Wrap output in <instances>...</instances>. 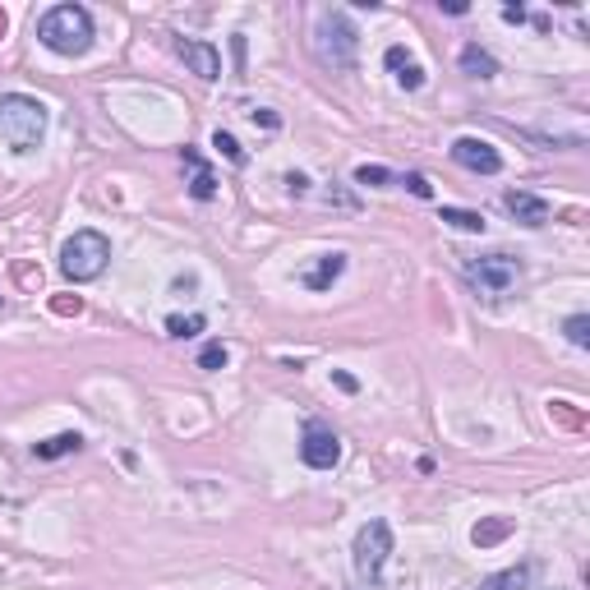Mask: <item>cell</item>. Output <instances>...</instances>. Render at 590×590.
<instances>
[{
	"label": "cell",
	"mask_w": 590,
	"mask_h": 590,
	"mask_svg": "<svg viewBox=\"0 0 590 590\" xmlns=\"http://www.w3.org/2000/svg\"><path fill=\"white\" fill-rule=\"evenodd\" d=\"M37 42L56 56H84L93 46V15L84 5H51L37 19Z\"/></svg>",
	"instance_id": "1"
},
{
	"label": "cell",
	"mask_w": 590,
	"mask_h": 590,
	"mask_svg": "<svg viewBox=\"0 0 590 590\" xmlns=\"http://www.w3.org/2000/svg\"><path fill=\"white\" fill-rule=\"evenodd\" d=\"M0 138L15 153H33L46 138V107L24 93H0Z\"/></svg>",
	"instance_id": "2"
},
{
	"label": "cell",
	"mask_w": 590,
	"mask_h": 590,
	"mask_svg": "<svg viewBox=\"0 0 590 590\" xmlns=\"http://www.w3.org/2000/svg\"><path fill=\"white\" fill-rule=\"evenodd\" d=\"M388 554H392V526L383 522V516H369V522L355 531V544H351V567H355L364 590H383Z\"/></svg>",
	"instance_id": "3"
},
{
	"label": "cell",
	"mask_w": 590,
	"mask_h": 590,
	"mask_svg": "<svg viewBox=\"0 0 590 590\" xmlns=\"http://www.w3.org/2000/svg\"><path fill=\"white\" fill-rule=\"evenodd\" d=\"M314 56H319V65H328V69H337V74H351V69H355V60H360V33L351 28L346 15L328 10V15L319 19V28H314Z\"/></svg>",
	"instance_id": "4"
},
{
	"label": "cell",
	"mask_w": 590,
	"mask_h": 590,
	"mask_svg": "<svg viewBox=\"0 0 590 590\" xmlns=\"http://www.w3.org/2000/svg\"><path fill=\"white\" fill-rule=\"evenodd\" d=\"M111 263V240L102 231H74L60 245V272L65 281H97Z\"/></svg>",
	"instance_id": "5"
},
{
	"label": "cell",
	"mask_w": 590,
	"mask_h": 590,
	"mask_svg": "<svg viewBox=\"0 0 590 590\" xmlns=\"http://www.w3.org/2000/svg\"><path fill=\"white\" fill-rule=\"evenodd\" d=\"M466 281L475 286V295H484V300H503V295L522 281V259H512V254H475L462 263Z\"/></svg>",
	"instance_id": "6"
},
{
	"label": "cell",
	"mask_w": 590,
	"mask_h": 590,
	"mask_svg": "<svg viewBox=\"0 0 590 590\" xmlns=\"http://www.w3.org/2000/svg\"><path fill=\"white\" fill-rule=\"evenodd\" d=\"M300 462H305L310 471H332V466L341 462V438H337L332 424L305 420V429H300Z\"/></svg>",
	"instance_id": "7"
},
{
	"label": "cell",
	"mask_w": 590,
	"mask_h": 590,
	"mask_svg": "<svg viewBox=\"0 0 590 590\" xmlns=\"http://www.w3.org/2000/svg\"><path fill=\"white\" fill-rule=\"evenodd\" d=\"M448 153H453L457 167H466V171H475V176H498V171H503V153H498V148H493L489 138L462 134V138L448 148Z\"/></svg>",
	"instance_id": "8"
},
{
	"label": "cell",
	"mask_w": 590,
	"mask_h": 590,
	"mask_svg": "<svg viewBox=\"0 0 590 590\" xmlns=\"http://www.w3.org/2000/svg\"><path fill=\"white\" fill-rule=\"evenodd\" d=\"M176 56L185 60L189 74H198V79H221V51L212 42H198V37H176Z\"/></svg>",
	"instance_id": "9"
},
{
	"label": "cell",
	"mask_w": 590,
	"mask_h": 590,
	"mask_svg": "<svg viewBox=\"0 0 590 590\" xmlns=\"http://www.w3.org/2000/svg\"><path fill=\"white\" fill-rule=\"evenodd\" d=\"M383 65L392 69V79H397V88H406V93H420L424 88V79H429V74H424V65L402 46V42H392L388 51H383Z\"/></svg>",
	"instance_id": "10"
},
{
	"label": "cell",
	"mask_w": 590,
	"mask_h": 590,
	"mask_svg": "<svg viewBox=\"0 0 590 590\" xmlns=\"http://www.w3.org/2000/svg\"><path fill=\"white\" fill-rule=\"evenodd\" d=\"M503 208L516 217V221H522V227H544V221H549V203L540 198V194H531V189H507L503 194Z\"/></svg>",
	"instance_id": "11"
},
{
	"label": "cell",
	"mask_w": 590,
	"mask_h": 590,
	"mask_svg": "<svg viewBox=\"0 0 590 590\" xmlns=\"http://www.w3.org/2000/svg\"><path fill=\"white\" fill-rule=\"evenodd\" d=\"M180 162L189 167V198L194 203H212L217 198V176L203 162V153H198V148H180Z\"/></svg>",
	"instance_id": "12"
},
{
	"label": "cell",
	"mask_w": 590,
	"mask_h": 590,
	"mask_svg": "<svg viewBox=\"0 0 590 590\" xmlns=\"http://www.w3.org/2000/svg\"><path fill=\"white\" fill-rule=\"evenodd\" d=\"M535 576H540V563H516V567H503V572H493V576H484L475 590H531L535 585Z\"/></svg>",
	"instance_id": "13"
},
{
	"label": "cell",
	"mask_w": 590,
	"mask_h": 590,
	"mask_svg": "<svg viewBox=\"0 0 590 590\" xmlns=\"http://www.w3.org/2000/svg\"><path fill=\"white\" fill-rule=\"evenodd\" d=\"M341 272H346V254H341V249H332V254H323V259H319V263L300 277V281H305L310 290H332V286L341 281Z\"/></svg>",
	"instance_id": "14"
},
{
	"label": "cell",
	"mask_w": 590,
	"mask_h": 590,
	"mask_svg": "<svg viewBox=\"0 0 590 590\" xmlns=\"http://www.w3.org/2000/svg\"><path fill=\"white\" fill-rule=\"evenodd\" d=\"M79 448H84V433H74V429H65V433H51V438L33 442V457H37V462H60V457H69V453H79Z\"/></svg>",
	"instance_id": "15"
},
{
	"label": "cell",
	"mask_w": 590,
	"mask_h": 590,
	"mask_svg": "<svg viewBox=\"0 0 590 590\" xmlns=\"http://www.w3.org/2000/svg\"><path fill=\"white\" fill-rule=\"evenodd\" d=\"M462 69L471 74V79H493V74H498V60H493L480 42H466V46H462Z\"/></svg>",
	"instance_id": "16"
},
{
	"label": "cell",
	"mask_w": 590,
	"mask_h": 590,
	"mask_svg": "<svg viewBox=\"0 0 590 590\" xmlns=\"http://www.w3.org/2000/svg\"><path fill=\"white\" fill-rule=\"evenodd\" d=\"M438 221H448V227H457V231H466V236H484V212H475V208H442L438 212Z\"/></svg>",
	"instance_id": "17"
},
{
	"label": "cell",
	"mask_w": 590,
	"mask_h": 590,
	"mask_svg": "<svg viewBox=\"0 0 590 590\" xmlns=\"http://www.w3.org/2000/svg\"><path fill=\"white\" fill-rule=\"evenodd\" d=\"M212 148H217V153L227 158L231 167H245V162H249V153L240 148V138H236L231 129H212Z\"/></svg>",
	"instance_id": "18"
},
{
	"label": "cell",
	"mask_w": 590,
	"mask_h": 590,
	"mask_svg": "<svg viewBox=\"0 0 590 590\" xmlns=\"http://www.w3.org/2000/svg\"><path fill=\"white\" fill-rule=\"evenodd\" d=\"M203 328H208L203 314H171V319H167V337H176V341H189V337H198Z\"/></svg>",
	"instance_id": "19"
},
{
	"label": "cell",
	"mask_w": 590,
	"mask_h": 590,
	"mask_svg": "<svg viewBox=\"0 0 590 590\" xmlns=\"http://www.w3.org/2000/svg\"><path fill=\"white\" fill-rule=\"evenodd\" d=\"M507 531H512V522H503V516H493V522H480V526L471 531V540H475L480 549H489V544H498Z\"/></svg>",
	"instance_id": "20"
},
{
	"label": "cell",
	"mask_w": 590,
	"mask_h": 590,
	"mask_svg": "<svg viewBox=\"0 0 590 590\" xmlns=\"http://www.w3.org/2000/svg\"><path fill=\"white\" fill-rule=\"evenodd\" d=\"M227 360H231L227 341H208V346L198 351V369H208V374H217V369H227Z\"/></svg>",
	"instance_id": "21"
},
{
	"label": "cell",
	"mask_w": 590,
	"mask_h": 590,
	"mask_svg": "<svg viewBox=\"0 0 590 590\" xmlns=\"http://www.w3.org/2000/svg\"><path fill=\"white\" fill-rule=\"evenodd\" d=\"M392 180H397V176H392L388 167H369V162H364V167H355V185H369V189H383V185H392Z\"/></svg>",
	"instance_id": "22"
},
{
	"label": "cell",
	"mask_w": 590,
	"mask_h": 590,
	"mask_svg": "<svg viewBox=\"0 0 590 590\" xmlns=\"http://www.w3.org/2000/svg\"><path fill=\"white\" fill-rule=\"evenodd\" d=\"M563 332H567V341H572V346H581V351L590 346V319H585V314L563 319Z\"/></svg>",
	"instance_id": "23"
},
{
	"label": "cell",
	"mask_w": 590,
	"mask_h": 590,
	"mask_svg": "<svg viewBox=\"0 0 590 590\" xmlns=\"http://www.w3.org/2000/svg\"><path fill=\"white\" fill-rule=\"evenodd\" d=\"M281 185H286V194H290V198H305V194H310V176H305V171H286V176H281Z\"/></svg>",
	"instance_id": "24"
},
{
	"label": "cell",
	"mask_w": 590,
	"mask_h": 590,
	"mask_svg": "<svg viewBox=\"0 0 590 590\" xmlns=\"http://www.w3.org/2000/svg\"><path fill=\"white\" fill-rule=\"evenodd\" d=\"M249 120H254L259 129H268V134H272V129H281V116H277L272 107H249Z\"/></svg>",
	"instance_id": "25"
},
{
	"label": "cell",
	"mask_w": 590,
	"mask_h": 590,
	"mask_svg": "<svg viewBox=\"0 0 590 590\" xmlns=\"http://www.w3.org/2000/svg\"><path fill=\"white\" fill-rule=\"evenodd\" d=\"M402 185H406V189H411L415 198H433V185H429V180H424L420 171H411V176H402Z\"/></svg>",
	"instance_id": "26"
},
{
	"label": "cell",
	"mask_w": 590,
	"mask_h": 590,
	"mask_svg": "<svg viewBox=\"0 0 590 590\" xmlns=\"http://www.w3.org/2000/svg\"><path fill=\"white\" fill-rule=\"evenodd\" d=\"M332 383H337L341 392H360V383H355V379L346 374V369H332Z\"/></svg>",
	"instance_id": "27"
},
{
	"label": "cell",
	"mask_w": 590,
	"mask_h": 590,
	"mask_svg": "<svg viewBox=\"0 0 590 590\" xmlns=\"http://www.w3.org/2000/svg\"><path fill=\"white\" fill-rule=\"evenodd\" d=\"M231 51H236V79H245V37H231Z\"/></svg>",
	"instance_id": "28"
},
{
	"label": "cell",
	"mask_w": 590,
	"mask_h": 590,
	"mask_svg": "<svg viewBox=\"0 0 590 590\" xmlns=\"http://www.w3.org/2000/svg\"><path fill=\"white\" fill-rule=\"evenodd\" d=\"M503 19H507V24H526V10H522V5H503Z\"/></svg>",
	"instance_id": "29"
},
{
	"label": "cell",
	"mask_w": 590,
	"mask_h": 590,
	"mask_svg": "<svg viewBox=\"0 0 590 590\" xmlns=\"http://www.w3.org/2000/svg\"><path fill=\"white\" fill-rule=\"evenodd\" d=\"M0 305H5V295H0Z\"/></svg>",
	"instance_id": "30"
}]
</instances>
